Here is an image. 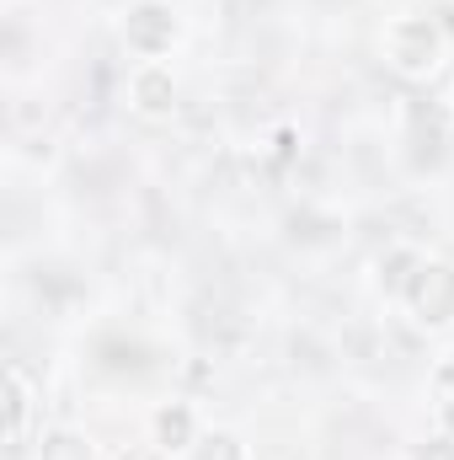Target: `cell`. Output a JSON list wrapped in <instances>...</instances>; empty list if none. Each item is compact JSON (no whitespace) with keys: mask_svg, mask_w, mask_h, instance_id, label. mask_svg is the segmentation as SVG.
I'll list each match as a JSON object with an SVG mask.
<instances>
[{"mask_svg":"<svg viewBox=\"0 0 454 460\" xmlns=\"http://www.w3.org/2000/svg\"><path fill=\"white\" fill-rule=\"evenodd\" d=\"M385 54H390V65L406 70V75H433L444 43H439V27H428L423 16H401V22H390V32H385Z\"/></svg>","mask_w":454,"mask_h":460,"instance_id":"6da1fadb","label":"cell"},{"mask_svg":"<svg viewBox=\"0 0 454 460\" xmlns=\"http://www.w3.org/2000/svg\"><path fill=\"white\" fill-rule=\"evenodd\" d=\"M412 305H417V316H423L428 327L454 322V268H444V262L423 268V279H417V289H412Z\"/></svg>","mask_w":454,"mask_h":460,"instance_id":"7a4b0ae2","label":"cell"},{"mask_svg":"<svg viewBox=\"0 0 454 460\" xmlns=\"http://www.w3.org/2000/svg\"><path fill=\"white\" fill-rule=\"evenodd\" d=\"M128 97H134V108L150 118L171 113V102H177V86H171V70H161V65H144V70H134V81H128Z\"/></svg>","mask_w":454,"mask_h":460,"instance_id":"3957f363","label":"cell"},{"mask_svg":"<svg viewBox=\"0 0 454 460\" xmlns=\"http://www.w3.org/2000/svg\"><path fill=\"white\" fill-rule=\"evenodd\" d=\"M171 32H177V22L166 5H139L128 16V49H139V54H161L171 43Z\"/></svg>","mask_w":454,"mask_h":460,"instance_id":"277c9868","label":"cell"},{"mask_svg":"<svg viewBox=\"0 0 454 460\" xmlns=\"http://www.w3.org/2000/svg\"><path fill=\"white\" fill-rule=\"evenodd\" d=\"M38 460H97V456H92V439H81L70 429H54V434L38 439Z\"/></svg>","mask_w":454,"mask_h":460,"instance_id":"5b68a950","label":"cell"},{"mask_svg":"<svg viewBox=\"0 0 454 460\" xmlns=\"http://www.w3.org/2000/svg\"><path fill=\"white\" fill-rule=\"evenodd\" d=\"M5 391H11V450H22V434H27V402H32V396H27V375H22L16 364L5 369Z\"/></svg>","mask_w":454,"mask_h":460,"instance_id":"8992f818","label":"cell"},{"mask_svg":"<svg viewBox=\"0 0 454 460\" xmlns=\"http://www.w3.org/2000/svg\"><path fill=\"white\" fill-rule=\"evenodd\" d=\"M155 429H161L166 450H182V439L193 434V418H188V407H177V412H161V418H155Z\"/></svg>","mask_w":454,"mask_h":460,"instance_id":"52a82bcc","label":"cell"},{"mask_svg":"<svg viewBox=\"0 0 454 460\" xmlns=\"http://www.w3.org/2000/svg\"><path fill=\"white\" fill-rule=\"evenodd\" d=\"M198 460H246V450L230 434H214V439H198Z\"/></svg>","mask_w":454,"mask_h":460,"instance_id":"ba28073f","label":"cell"},{"mask_svg":"<svg viewBox=\"0 0 454 460\" xmlns=\"http://www.w3.org/2000/svg\"><path fill=\"white\" fill-rule=\"evenodd\" d=\"M417 460H454V439H433V445H428Z\"/></svg>","mask_w":454,"mask_h":460,"instance_id":"9c48e42d","label":"cell"}]
</instances>
